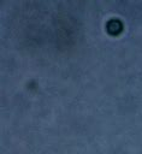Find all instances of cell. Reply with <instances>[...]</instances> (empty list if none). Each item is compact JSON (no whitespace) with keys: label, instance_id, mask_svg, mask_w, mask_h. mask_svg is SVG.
I'll list each match as a JSON object with an SVG mask.
<instances>
[{"label":"cell","instance_id":"6da1fadb","mask_svg":"<svg viewBox=\"0 0 142 154\" xmlns=\"http://www.w3.org/2000/svg\"><path fill=\"white\" fill-rule=\"evenodd\" d=\"M106 30L110 35H118L123 30V24L118 19H111L106 24Z\"/></svg>","mask_w":142,"mask_h":154}]
</instances>
